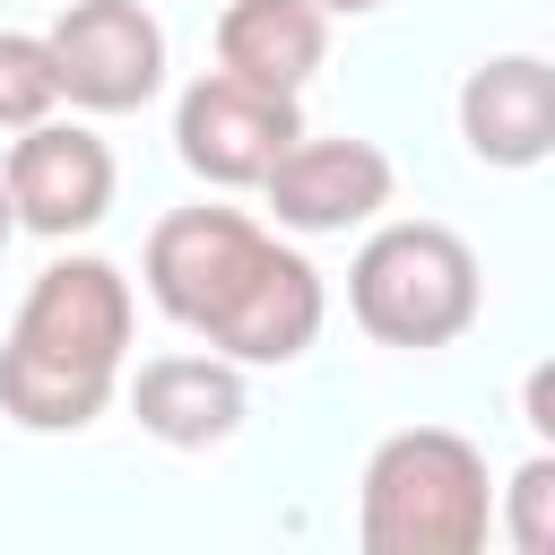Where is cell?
Masks as SVG:
<instances>
[{
    "mask_svg": "<svg viewBox=\"0 0 555 555\" xmlns=\"http://www.w3.org/2000/svg\"><path fill=\"white\" fill-rule=\"evenodd\" d=\"M494 529L486 451L451 425H399L373 442L356 477V538L364 555H477Z\"/></svg>",
    "mask_w": 555,
    "mask_h": 555,
    "instance_id": "3957f363",
    "label": "cell"
},
{
    "mask_svg": "<svg viewBox=\"0 0 555 555\" xmlns=\"http://www.w3.org/2000/svg\"><path fill=\"white\" fill-rule=\"evenodd\" d=\"M494 529L520 546V555H555V451H529L494 503Z\"/></svg>",
    "mask_w": 555,
    "mask_h": 555,
    "instance_id": "4fadbf2b",
    "label": "cell"
},
{
    "mask_svg": "<svg viewBox=\"0 0 555 555\" xmlns=\"http://www.w3.org/2000/svg\"><path fill=\"white\" fill-rule=\"evenodd\" d=\"M43 43L61 69V104L78 113H139L165 87V26L147 17V0H69Z\"/></svg>",
    "mask_w": 555,
    "mask_h": 555,
    "instance_id": "8992f818",
    "label": "cell"
},
{
    "mask_svg": "<svg viewBox=\"0 0 555 555\" xmlns=\"http://www.w3.org/2000/svg\"><path fill=\"white\" fill-rule=\"evenodd\" d=\"M312 9H321V17H373L382 0H312Z\"/></svg>",
    "mask_w": 555,
    "mask_h": 555,
    "instance_id": "5bb4252c",
    "label": "cell"
},
{
    "mask_svg": "<svg viewBox=\"0 0 555 555\" xmlns=\"http://www.w3.org/2000/svg\"><path fill=\"white\" fill-rule=\"evenodd\" d=\"M260 199L286 234H347L390 208V156L373 139H286L260 173Z\"/></svg>",
    "mask_w": 555,
    "mask_h": 555,
    "instance_id": "ba28073f",
    "label": "cell"
},
{
    "mask_svg": "<svg viewBox=\"0 0 555 555\" xmlns=\"http://www.w3.org/2000/svg\"><path fill=\"white\" fill-rule=\"evenodd\" d=\"M0 182H9V208H17L26 234L69 243V234L104 225V208H113V147H104L87 121L43 113V121L9 130V165H0Z\"/></svg>",
    "mask_w": 555,
    "mask_h": 555,
    "instance_id": "52a82bcc",
    "label": "cell"
},
{
    "mask_svg": "<svg viewBox=\"0 0 555 555\" xmlns=\"http://www.w3.org/2000/svg\"><path fill=\"white\" fill-rule=\"evenodd\" d=\"M156 312L191 338H208L234 364H295L321 321H330V286L321 269L278 243L260 217L243 208H165L147 225V260H139Z\"/></svg>",
    "mask_w": 555,
    "mask_h": 555,
    "instance_id": "6da1fadb",
    "label": "cell"
},
{
    "mask_svg": "<svg viewBox=\"0 0 555 555\" xmlns=\"http://www.w3.org/2000/svg\"><path fill=\"white\" fill-rule=\"evenodd\" d=\"M460 139L477 165L529 173L555 156V69L538 52H494L460 78Z\"/></svg>",
    "mask_w": 555,
    "mask_h": 555,
    "instance_id": "30bf717a",
    "label": "cell"
},
{
    "mask_svg": "<svg viewBox=\"0 0 555 555\" xmlns=\"http://www.w3.org/2000/svg\"><path fill=\"white\" fill-rule=\"evenodd\" d=\"M486 304L477 251L434 217H390L347 260V312L382 347H451Z\"/></svg>",
    "mask_w": 555,
    "mask_h": 555,
    "instance_id": "277c9868",
    "label": "cell"
},
{
    "mask_svg": "<svg viewBox=\"0 0 555 555\" xmlns=\"http://www.w3.org/2000/svg\"><path fill=\"white\" fill-rule=\"evenodd\" d=\"M9 234H17V208H9V182H0V251H9Z\"/></svg>",
    "mask_w": 555,
    "mask_h": 555,
    "instance_id": "9a60e30c",
    "label": "cell"
},
{
    "mask_svg": "<svg viewBox=\"0 0 555 555\" xmlns=\"http://www.w3.org/2000/svg\"><path fill=\"white\" fill-rule=\"evenodd\" d=\"M304 130L295 95L278 87H251L234 69H208L182 87L173 104V156L208 182V191H260V173L278 165V147Z\"/></svg>",
    "mask_w": 555,
    "mask_h": 555,
    "instance_id": "5b68a950",
    "label": "cell"
},
{
    "mask_svg": "<svg viewBox=\"0 0 555 555\" xmlns=\"http://www.w3.org/2000/svg\"><path fill=\"white\" fill-rule=\"evenodd\" d=\"M130 416L165 451H217V442L243 434L251 390H243V364L217 356V347H199V356H147L130 373Z\"/></svg>",
    "mask_w": 555,
    "mask_h": 555,
    "instance_id": "9c48e42d",
    "label": "cell"
},
{
    "mask_svg": "<svg viewBox=\"0 0 555 555\" xmlns=\"http://www.w3.org/2000/svg\"><path fill=\"white\" fill-rule=\"evenodd\" d=\"M61 113V69H52V43L26 35V26H0V130H26Z\"/></svg>",
    "mask_w": 555,
    "mask_h": 555,
    "instance_id": "7c38bea8",
    "label": "cell"
},
{
    "mask_svg": "<svg viewBox=\"0 0 555 555\" xmlns=\"http://www.w3.org/2000/svg\"><path fill=\"white\" fill-rule=\"evenodd\" d=\"M321 61H330V17L312 0H225L217 69H234L251 87H278V95H304V78Z\"/></svg>",
    "mask_w": 555,
    "mask_h": 555,
    "instance_id": "8fae6325",
    "label": "cell"
},
{
    "mask_svg": "<svg viewBox=\"0 0 555 555\" xmlns=\"http://www.w3.org/2000/svg\"><path fill=\"white\" fill-rule=\"evenodd\" d=\"M130 278L95 251L35 269L9 338H0V416L26 434H78L113 408L130 364Z\"/></svg>",
    "mask_w": 555,
    "mask_h": 555,
    "instance_id": "7a4b0ae2",
    "label": "cell"
}]
</instances>
